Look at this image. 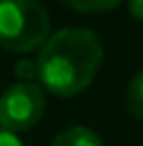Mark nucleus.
Wrapping results in <instances>:
<instances>
[{
	"label": "nucleus",
	"instance_id": "39448f33",
	"mask_svg": "<svg viewBox=\"0 0 143 146\" xmlns=\"http://www.w3.org/2000/svg\"><path fill=\"white\" fill-rule=\"evenodd\" d=\"M127 108L134 117L143 120V72L134 74L127 86Z\"/></svg>",
	"mask_w": 143,
	"mask_h": 146
},
{
	"label": "nucleus",
	"instance_id": "0eeeda50",
	"mask_svg": "<svg viewBox=\"0 0 143 146\" xmlns=\"http://www.w3.org/2000/svg\"><path fill=\"white\" fill-rule=\"evenodd\" d=\"M17 77H22V82H31V79H38L36 74V60H24V62H17Z\"/></svg>",
	"mask_w": 143,
	"mask_h": 146
},
{
	"label": "nucleus",
	"instance_id": "f257e3e1",
	"mask_svg": "<svg viewBox=\"0 0 143 146\" xmlns=\"http://www.w3.org/2000/svg\"><path fill=\"white\" fill-rule=\"evenodd\" d=\"M103 62V46L88 29L69 27L52 34L36 58V74L43 89L60 98H72L91 86Z\"/></svg>",
	"mask_w": 143,
	"mask_h": 146
},
{
	"label": "nucleus",
	"instance_id": "7ed1b4c3",
	"mask_svg": "<svg viewBox=\"0 0 143 146\" xmlns=\"http://www.w3.org/2000/svg\"><path fill=\"white\" fill-rule=\"evenodd\" d=\"M45 94L33 82H17L0 96V127L10 132H24L43 117Z\"/></svg>",
	"mask_w": 143,
	"mask_h": 146
},
{
	"label": "nucleus",
	"instance_id": "20e7f679",
	"mask_svg": "<svg viewBox=\"0 0 143 146\" xmlns=\"http://www.w3.org/2000/svg\"><path fill=\"white\" fill-rule=\"evenodd\" d=\"M52 146H103V141H100V137L93 129L76 125V127H69V129L60 132L52 139Z\"/></svg>",
	"mask_w": 143,
	"mask_h": 146
},
{
	"label": "nucleus",
	"instance_id": "6e6552de",
	"mask_svg": "<svg viewBox=\"0 0 143 146\" xmlns=\"http://www.w3.org/2000/svg\"><path fill=\"white\" fill-rule=\"evenodd\" d=\"M0 146H24V144H22V139L17 137L14 132L0 127Z\"/></svg>",
	"mask_w": 143,
	"mask_h": 146
},
{
	"label": "nucleus",
	"instance_id": "423d86ee",
	"mask_svg": "<svg viewBox=\"0 0 143 146\" xmlns=\"http://www.w3.org/2000/svg\"><path fill=\"white\" fill-rule=\"evenodd\" d=\"M64 3L79 12H107L115 10L122 0H64Z\"/></svg>",
	"mask_w": 143,
	"mask_h": 146
},
{
	"label": "nucleus",
	"instance_id": "1a4fd4ad",
	"mask_svg": "<svg viewBox=\"0 0 143 146\" xmlns=\"http://www.w3.org/2000/svg\"><path fill=\"white\" fill-rule=\"evenodd\" d=\"M129 12L134 19L143 22V0H129Z\"/></svg>",
	"mask_w": 143,
	"mask_h": 146
},
{
	"label": "nucleus",
	"instance_id": "f03ea898",
	"mask_svg": "<svg viewBox=\"0 0 143 146\" xmlns=\"http://www.w3.org/2000/svg\"><path fill=\"white\" fill-rule=\"evenodd\" d=\"M48 31L50 19L38 0H0V48L31 53L43 48Z\"/></svg>",
	"mask_w": 143,
	"mask_h": 146
}]
</instances>
